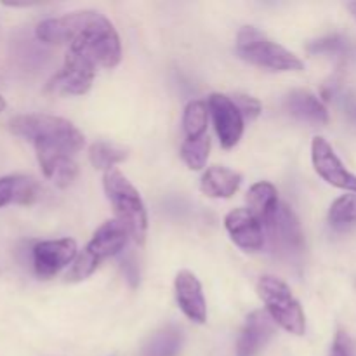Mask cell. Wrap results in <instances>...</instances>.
Returning <instances> with one entry per match:
<instances>
[{"instance_id":"6da1fadb","label":"cell","mask_w":356,"mask_h":356,"mask_svg":"<svg viewBox=\"0 0 356 356\" xmlns=\"http://www.w3.org/2000/svg\"><path fill=\"white\" fill-rule=\"evenodd\" d=\"M35 35L44 44H68V49L83 52L97 66L115 68L122 59V44L108 17L96 10H76L40 21Z\"/></svg>"},{"instance_id":"7a4b0ae2","label":"cell","mask_w":356,"mask_h":356,"mask_svg":"<svg viewBox=\"0 0 356 356\" xmlns=\"http://www.w3.org/2000/svg\"><path fill=\"white\" fill-rule=\"evenodd\" d=\"M9 131L31 143L35 152H63L75 156L86 145L83 134L66 118L45 113L17 115L10 118Z\"/></svg>"},{"instance_id":"3957f363","label":"cell","mask_w":356,"mask_h":356,"mask_svg":"<svg viewBox=\"0 0 356 356\" xmlns=\"http://www.w3.org/2000/svg\"><path fill=\"white\" fill-rule=\"evenodd\" d=\"M103 186L108 200L113 205L117 221L127 229L131 238L138 245H143L148 233V214L139 191L117 169L104 172Z\"/></svg>"},{"instance_id":"277c9868","label":"cell","mask_w":356,"mask_h":356,"mask_svg":"<svg viewBox=\"0 0 356 356\" xmlns=\"http://www.w3.org/2000/svg\"><path fill=\"white\" fill-rule=\"evenodd\" d=\"M236 54L249 65L270 72H302L305 63L254 26H243L236 35Z\"/></svg>"},{"instance_id":"5b68a950","label":"cell","mask_w":356,"mask_h":356,"mask_svg":"<svg viewBox=\"0 0 356 356\" xmlns=\"http://www.w3.org/2000/svg\"><path fill=\"white\" fill-rule=\"evenodd\" d=\"M129 238H131L129 232L117 219L103 222L82 254L76 256L75 263L66 273V282H82L89 278L103 261L120 254L127 247Z\"/></svg>"},{"instance_id":"8992f818","label":"cell","mask_w":356,"mask_h":356,"mask_svg":"<svg viewBox=\"0 0 356 356\" xmlns=\"http://www.w3.org/2000/svg\"><path fill=\"white\" fill-rule=\"evenodd\" d=\"M257 294L277 325L294 336H302L306 332L305 312L285 282L271 275L261 277L257 282Z\"/></svg>"},{"instance_id":"52a82bcc","label":"cell","mask_w":356,"mask_h":356,"mask_svg":"<svg viewBox=\"0 0 356 356\" xmlns=\"http://www.w3.org/2000/svg\"><path fill=\"white\" fill-rule=\"evenodd\" d=\"M96 68L97 65L92 58L75 49H68L65 65L51 80L49 90L68 96H82L92 87Z\"/></svg>"},{"instance_id":"ba28073f","label":"cell","mask_w":356,"mask_h":356,"mask_svg":"<svg viewBox=\"0 0 356 356\" xmlns=\"http://www.w3.org/2000/svg\"><path fill=\"white\" fill-rule=\"evenodd\" d=\"M312 162L316 174L330 186L350 191L356 195V176L346 169L334 148L325 138H313L312 141Z\"/></svg>"},{"instance_id":"9c48e42d","label":"cell","mask_w":356,"mask_h":356,"mask_svg":"<svg viewBox=\"0 0 356 356\" xmlns=\"http://www.w3.org/2000/svg\"><path fill=\"white\" fill-rule=\"evenodd\" d=\"M264 228L270 233V240L273 249L285 256H298L305 250V233L301 222L291 207L280 202L278 211L271 218Z\"/></svg>"},{"instance_id":"30bf717a","label":"cell","mask_w":356,"mask_h":356,"mask_svg":"<svg viewBox=\"0 0 356 356\" xmlns=\"http://www.w3.org/2000/svg\"><path fill=\"white\" fill-rule=\"evenodd\" d=\"M33 270L40 278H51L58 275L63 268L75 263L76 242L73 238L42 240L31 249Z\"/></svg>"},{"instance_id":"8fae6325","label":"cell","mask_w":356,"mask_h":356,"mask_svg":"<svg viewBox=\"0 0 356 356\" xmlns=\"http://www.w3.org/2000/svg\"><path fill=\"white\" fill-rule=\"evenodd\" d=\"M207 104L221 146L225 149L235 148L243 134V117L236 104L229 96L218 92L209 96Z\"/></svg>"},{"instance_id":"7c38bea8","label":"cell","mask_w":356,"mask_h":356,"mask_svg":"<svg viewBox=\"0 0 356 356\" xmlns=\"http://www.w3.org/2000/svg\"><path fill=\"white\" fill-rule=\"evenodd\" d=\"M226 232L235 245L247 252H256L264 245L263 225L249 209H235L225 218Z\"/></svg>"},{"instance_id":"4fadbf2b","label":"cell","mask_w":356,"mask_h":356,"mask_svg":"<svg viewBox=\"0 0 356 356\" xmlns=\"http://www.w3.org/2000/svg\"><path fill=\"white\" fill-rule=\"evenodd\" d=\"M174 291H176L177 306L186 318L195 323H200V325L207 322V302H205L200 280L195 277V273L181 270L176 275Z\"/></svg>"},{"instance_id":"5bb4252c","label":"cell","mask_w":356,"mask_h":356,"mask_svg":"<svg viewBox=\"0 0 356 356\" xmlns=\"http://www.w3.org/2000/svg\"><path fill=\"white\" fill-rule=\"evenodd\" d=\"M275 329H277V323L268 315V312L257 309L250 313L236 343V356L259 355L273 337Z\"/></svg>"},{"instance_id":"9a60e30c","label":"cell","mask_w":356,"mask_h":356,"mask_svg":"<svg viewBox=\"0 0 356 356\" xmlns=\"http://www.w3.org/2000/svg\"><path fill=\"white\" fill-rule=\"evenodd\" d=\"M285 110L294 118L308 124L323 125L329 122V110L313 92L306 89L291 90L285 97Z\"/></svg>"},{"instance_id":"2e32d148","label":"cell","mask_w":356,"mask_h":356,"mask_svg":"<svg viewBox=\"0 0 356 356\" xmlns=\"http://www.w3.org/2000/svg\"><path fill=\"white\" fill-rule=\"evenodd\" d=\"M40 197L37 181L23 174H10L0 177V209L6 205H31Z\"/></svg>"},{"instance_id":"e0dca14e","label":"cell","mask_w":356,"mask_h":356,"mask_svg":"<svg viewBox=\"0 0 356 356\" xmlns=\"http://www.w3.org/2000/svg\"><path fill=\"white\" fill-rule=\"evenodd\" d=\"M37 159L44 176L56 186L68 188L79 176V165L68 153L37 152Z\"/></svg>"},{"instance_id":"ac0fdd59","label":"cell","mask_w":356,"mask_h":356,"mask_svg":"<svg viewBox=\"0 0 356 356\" xmlns=\"http://www.w3.org/2000/svg\"><path fill=\"white\" fill-rule=\"evenodd\" d=\"M242 184V174L228 169V167L214 165L207 169L202 176V193L211 198H232Z\"/></svg>"},{"instance_id":"d6986e66","label":"cell","mask_w":356,"mask_h":356,"mask_svg":"<svg viewBox=\"0 0 356 356\" xmlns=\"http://www.w3.org/2000/svg\"><path fill=\"white\" fill-rule=\"evenodd\" d=\"M247 205H249V211L259 219L261 225L266 226L280 205L277 188L268 181H259V183L252 184L250 190L247 191Z\"/></svg>"},{"instance_id":"ffe728a7","label":"cell","mask_w":356,"mask_h":356,"mask_svg":"<svg viewBox=\"0 0 356 356\" xmlns=\"http://www.w3.org/2000/svg\"><path fill=\"white\" fill-rule=\"evenodd\" d=\"M183 343V330L177 325H167L149 337L145 346V356H177Z\"/></svg>"},{"instance_id":"44dd1931","label":"cell","mask_w":356,"mask_h":356,"mask_svg":"<svg viewBox=\"0 0 356 356\" xmlns=\"http://www.w3.org/2000/svg\"><path fill=\"white\" fill-rule=\"evenodd\" d=\"M209 104L202 99H193L186 104L183 115V131L186 139L204 138L209 124Z\"/></svg>"},{"instance_id":"7402d4cb","label":"cell","mask_w":356,"mask_h":356,"mask_svg":"<svg viewBox=\"0 0 356 356\" xmlns=\"http://www.w3.org/2000/svg\"><path fill=\"white\" fill-rule=\"evenodd\" d=\"M329 225L336 232H348L356 226V195L348 193L336 198L329 209Z\"/></svg>"},{"instance_id":"603a6c76","label":"cell","mask_w":356,"mask_h":356,"mask_svg":"<svg viewBox=\"0 0 356 356\" xmlns=\"http://www.w3.org/2000/svg\"><path fill=\"white\" fill-rule=\"evenodd\" d=\"M127 149L113 145V143L97 141L89 148V160L92 167L94 169L104 170V172L113 169V165H117V163L127 160Z\"/></svg>"},{"instance_id":"cb8c5ba5","label":"cell","mask_w":356,"mask_h":356,"mask_svg":"<svg viewBox=\"0 0 356 356\" xmlns=\"http://www.w3.org/2000/svg\"><path fill=\"white\" fill-rule=\"evenodd\" d=\"M209 153H211V138L207 134L198 139H186L181 146V159L191 170L204 169Z\"/></svg>"},{"instance_id":"d4e9b609","label":"cell","mask_w":356,"mask_h":356,"mask_svg":"<svg viewBox=\"0 0 356 356\" xmlns=\"http://www.w3.org/2000/svg\"><path fill=\"white\" fill-rule=\"evenodd\" d=\"M232 99L233 103L236 104V108L240 110V113H242L243 120H256L261 115V111H263L259 99H256V97L252 96H247V94H235Z\"/></svg>"},{"instance_id":"484cf974","label":"cell","mask_w":356,"mask_h":356,"mask_svg":"<svg viewBox=\"0 0 356 356\" xmlns=\"http://www.w3.org/2000/svg\"><path fill=\"white\" fill-rule=\"evenodd\" d=\"M330 356H351L350 339H348V336L344 332H337L332 344V350H330Z\"/></svg>"},{"instance_id":"4316f807","label":"cell","mask_w":356,"mask_h":356,"mask_svg":"<svg viewBox=\"0 0 356 356\" xmlns=\"http://www.w3.org/2000/svg\"><path fill=\"white\" fill-rule=\"evenodd\" d=\"M122 270H124V273L127 275V280L131 282L132 287H136L139 282V270H138V264H136L134 257L132 256H127L122 259Z\"/></svg>"},{"instance_id":"83f0119b","label":"cell","mask_w":356,"mask_h":356,"mask_svg":"<svg viewBox=\"0 0 356 356\" xmlns=\"http://www.w3.org/2000/svg\"><path fill=\"white\" fill-rule=\"evenodd\" d=\"M348 9H350V13L353 14V17L356 19V2H348Z\"/></svg>"},{"instance_id":"f1b7e54d","label":"cell","mask_w":356,"mask_h":356,"mask_svg":"<svg viewBox=\"0 0 356 356\" xmlns=\"http://www.w3.org/2000/svg\"><path fill=\"white\" fill-rule=\"evenodd\" d=\"M3 110H6V99H3V97L0 96V113H2Z\"/></svg>"}]
</instances>
